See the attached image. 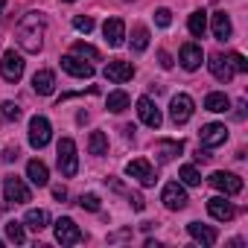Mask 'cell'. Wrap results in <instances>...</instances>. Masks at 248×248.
Segmentation results:
<instances>
[{
	"label": "cell",
	"instance_id": "f35d334b",
	"mask_svg": "<svg viewBox=\"0 0 248 248\" xmlns=\"http://www.w3.org/2000/svg\"><path fill=\"white\" fill-rule=\"evenodd\" d=\"M18 158H21V152H18V146H9V149L3 152V161H6V164H12V161H18Z\"/></svg>",
	"mask_w": 248,
	"mask_h": 248
},
{
	"label": "cell",
	"instance_id": "2e32d148",
	"mask_svg": "<svg viewBox=\"0 0 248 248\" xmlns=\"http://www.w3.org/2000/svg\"><path fill=\"white\" fill-rule=\"evenodd\" d=\"M207 67H210V73H213V79H219V82H231L233 79V67H231V62H228V56H222V53H216V56H210V62H207Z\"/></svg>",
	"mask_w": 248,
	"mask_h": 248
},
{
	"label": "cell",
	"instance_id": "b9f144b4",
	"mask_svg": "<svg viewBox=\"0 0 248 248\" xmlns=\"http://www.w3.org/2000/svg\"><path fill=\"white\" fill-rule=\"evenodd\" d=\"M236 117H239V120L245 117V102H236Z\"/></svg>",
	"mask_w": 248,
	"mask_h": 248
},
{
	"label": "cell",
	"instance_id": "4316f807",
	"mask_svg": "<svg viewBox=\"0 0 248 248\" xmlns=\"http://www.w3.org/2000/svg\"><path fill=\"white\" fill-rule=\"evenodd\" d=\"M129 93L126 91H111L108 93V99H105V105H108V111H114V114H120V111H126L129 108Z\"/></svg>",
	"mask_w": 248,
	"mask_h": 248
},
{
	"label": "cell",
	"instance_id": "3957f363",
	"mask_svg": "<svg viewBox=\"0 0 248 248\" xmlns=\"http://www.w3.org/2000/svg\"><path fill=\"white\" fill-rule=\"evenodd\" d=\"M50 138H53L50 120L41 117V114H35V117L30 120V146H32V149H44V146L50 143Z\"/></svg>",
	"mask_w": 248,
	"mask_h": 248
},
{
	"label": "cell",
	"instance_id": "8d00e7d4",
	"mask_svg": "<svg viewBox=\"0 0 248 248\" xmlns=\"http://www.w3.org/2000/svg\"><path fill=\"white\" fill-rule=\"evenodd\" d=\"M155 24L167 30V27L172 24V12H170V9H158V12H155Z\"/></svg>",
	"mask_w": 248,
	"mask_h": 248
},
{
	"label": "cell",
	"instance_id": "e575fe53",
	"mask_svg": "<svg viewBox=\"0 0 248 248\" xmlns=\"http://www.w3.org/2000/svg\"><path fill=\"white\" fill-rule=\"evenodd\" d=\"M73 27H76L79 32L88 35V32L93 30V18H88V15H76V18H73Z\"/></svg>",
	"mask_w": 248,
	"mask_h": 248
},
{
	"label": "cell",
	"instance_id": "1f68e13d",
	"mask_svg": "<svg viewBox=\"0 0 248 248\" xmlns=\"http://www.w3.org/2000/svg\"><path fill=\"white\" fill-rule=\"evenodd\" d=\"M6 236L15 242V245H21L27 236H24V225L21 222H6Z\"/></svg>",
	"mask_w": 248,
	"mask_h": 248
},
{
	"label": "cell",
	"instance_id": "52a82bcc",
	"mask_svg": "<svg viewBox=\"0 0 248 248\" xmlns=\"http://www.w3.org/2000/svg\"><path fill=\"white\" fill-rule=\"evenodd\" d=\"M0 76H3L6 82H21V76H24V59L15 50H9L3 59H0Z\"/></svg>",
	"mask_w": 248,
	"mask_h": 248
},
{
	"label": "cell",
	"instance_id": "ac0fdd59",
	"mask_svg": "<svg viewBox=\"0 0 248 248\" xmlns=\"http://www.w3.org/2000/svg\"><path fill=\"white\" fill-rule=\"evenodd\" d=\"M207 213H210L216 222H231V219H233V204H231L228 199H222V196H213V199L207 202Z\"/></svg>",
	"mask_w": 248,
	"mask_h": 248
},
{
	"label": "cell",
	"instance_id": "5bb4252c",
	"mask_svg": "<svg viewBox=\"0 0 248 248\" xmlns=\"http://www.w3.org/2000/svg\"><path fill=\"white\" fill-rule=\"evenodd\" d=\"M62 67L70 73V76H76V79H91L93 76V67L88 64V62H82V56H62Z\"/></svg>",
	"mask_w": 248,
	"mask_h": 248
},
{
	"label": "cell",
	"instance_id": "d4e9b609",
	"mask_svg": "<svg viewBox=\"0 0 248 248\" xmlns=\"http://www.w3.org/2000/svg\"><path fill=\"white\" fill-rule=\"evenodd\" d=\"M204 108H207V111H213V114H225V111L231 108V99H228L222 91H213V93H207V96H204Z\"/></svg>",
	"mask_w": 248,
	"mask_h": 248
},
{
	"label": "cell",
	"instance_id": "4fadbf2b",
	"mask_svg": "<svg viewBox=\"0 0 248 248\" xmlns=\"http://www.w3.org/2000/svg\"><path fill=\"white\" fill-rule=\"evenodd\" d=\"M132 76H135V64H132V62H108V64H105V79L114 82V85L129 82Z\"/></svg>",
	"mask_w": 248,
	"mask_h": 248
},
{
	"label": "cell",
	"instance_id": "8992f818",
	"mask_svg": "<svg viewBox=\"0 0 248 248\" xmlns=\"http://www.w3.org/2000/svg\"><path fill=\"white\" fill-rule=\"evenodd\" d=\"M56 239H59L62 245H79L85 236H82L79 225H76L70 216H62V219H56Z\"/></svg>",
	"mask_w": 248,
	"mask_h": 248
},
{
	"label": "cell",
	"instance_id": "4dcf8cb0",
	"mask_svg": "<svg viewBox=\"0 0 248 248\" xmlns=\"http://www.w3.org/2000/svg\"><path fill=\"white\" fill-rule=\"evenodd\" d=\"M73 53H76V56H82V59L99 62V50H96V47H91V44H85V41H76V44H73Z\"/></svg>",
	"mask_w": 248,
	"mask_h": 248
},
{
	"label": "cell",
	"instance_id": "e0dca14e",
	"mask_svg": "<svg viewBox=\"0 0 248 248\" xmlns=\"http://www.w3.org/2000/svg\"><path fill=\"white\" fill-rule=\"evenodd\" d=\"M202 59H204V53H202L199 44H184L181 53H178V62H181L184 70H199L202 67Z\"/></svg>",
	"mask_w": 248,
	"mask_h": 248
},
{
	"label": "cell",
	"instance_id": "74e56055",
	"mask_svg": "<svg viewBox=\"0 0 248 248\" xmlns=\"http://www.w3.org/2000/svg\"><path fill=\"white\" fill-rule=\"evenodd\" d=\"M129 202H132V207H135V210H143V207H146V202H143V196H140V193H129Z\"/></svg>",
	"mask_w": 248,
	"mask_h": 248
},
{
	"label": "cell",
	"instance_id": "277c9868",
	"mask_svg": "<svg viewBox=\"0 0 248 248\" xmlns=\"http://www.w3.org/2000/svg\"><path fill=\"white\" fill-rule=\"evenodd\" d=\"M193 96L190 93H175L172 102H170V120L175 123V126H184V123L193 117Z\"/></svg>",
	"mask_w": 248,
	"mask_h": 248
},
{
	"label": "cell",
	"instance_id": "8fae6325",
	"mask_svg": "<svg viewBox=\"0 0 248 248\" xmlns=\"http://www.w3.org/2000/svg\"><path fill=\"white\" fill-rule=\"evenodd\" d=\"M210 184H213L219 193H225V196L242 193V178L233 175V172H213V175H210Z\"/></svg>",
	"mask_w": 248,
	"mask_h": 248
},
{
	"label": "cell",
	"instance_id": "60d3db41",
	"mask_svg": "<svg viewBox=\"0 0 248 248\" xmlns=\"http://www.w3.org/2000/svg\"><path fill=\"white\" fill-rule=\"evenodd\" d=\"M53 196H56L59 202H64V199H67V190H64V187H53Z\"/></svg>",
	"mask_w": 248,
	"mask_h": 248
},
{
	"label": "cell",
	"instance_id": "83f0119b",
	"mask_svg": "<svg viewBox=\"0 0 248 248\" xmlns=\"http://www.w3.org/2000/svg\"><path fill=\"white\" fill-rule=\"evenodd\" d=\"M88 152L96 155V158L108 152V138H105V132H91V138H88Z\"/></svg>",
	"mask_w": 248,
	"mask_h": 248
},
{
	"label": "cell",
	"instance_id": "836d02e7",
	"mask_svg": "<svg viewBox=\"0 0 248 248\" xmlns=\"http://www.w3.org/2000/svg\"><path fill=\"white\" fill-rule=\"evenodd\" d=\"M79 207L96 213V210H99V196H93V193H82V196H79Z\"/></svg>",
	"mask_w": 248,
	"mask_h": 248
},
{
	"label": "cell",
	"instance_id": "f6af8a7d",
	"mask_svg": "<svg viewBox=\"0 0 248 248\" xmlns=\"http://www.w3.org/2000/svg\"><path fill=\"white\" fill-rule=\"evenodd\" d=\"M0 245H3V239H0Z\"/></svg>",
	"mask_w": 248,
	"mask_h": 248
},
{
	"label": "cell",
	"instance_id": "d590c367",
	"mask_svg": "<svg viewBox=\"0 0 248 248\" xmlns=\"http://www.w3.org/2000/svg\"><path fill=\"white\" fill-rule=\"evenodd\" d=\"M228 62H231V67H233V70H239V73H245V70H248V62H245V56H239V53H231V56H228Z\"/></svg>",
	"mask_w": 248,
	"mask_h": 248
},
{
	"label": "cell",
	"instance_id": "7c38bea8",
	"mask_svg": "<svg viewBox=\"0 0 248 248\" xmlns=\"http://www.w3.org/2000/svg\"><path fill=\"white\" fill-rule=\"evenodd\" d=\"M138 114H140V120H143V126H149V129H161L164 117H161L158 105H155L149 96H140V99H138Z\"/></svg>",
	"mask_w": 248,
	"mask_h": 248
},
{
	"label": "cell",
	"instance_id": "484cf974",
	"mask_svg": "<svg viewBox=\"0 0 248 248\" xmlns=\"http://www.w3.org/2000/svg\"><path fill=\"white\" fill-rule=\"evenodd\" d=\"M187 27H190V35H193V38H202V35L207 32V12H204V9L193 12L190 21H187Z\"/></svg>",
	"mask_w": 248,
	"mask_h": 248
},
{
	"label": "cell",
	"instance_id": "30bf717a",
	"mask_svg": "<svg viewBox=\"0 0 248 248\" xmlns=\"http://www.w3.org/2000/svg\"><path fill=\"white\" fill-rule=\"evenodd\" d=\"M199 140H202L204 149L222 146L228 140V129L222 126V123H207V126H202V132H199Z\"/></svg>",
	"mask_w": 248,
	"mask_h": 248
},
{
	"label": "cell",
	"instance_id": "7402d4cb",
	"mask_svg": "<svg viewBox=\"0 0 248 248\" xmlns=\"http://www.w3.org/2000/svg\"><path fill=\"white\" fill-rule=\"evenodd\" d=\"M231 35H233L231 18L225 12H213V38L216 41H231Z\"/></svg>",
	"mask_w": 248,
	"mask_h": 248
},
{
	"label": "cell",
	"instance_id": "7a4b0ae2",
	"mask_svg": "<svg viewBox=\"0 0 248 248\" xmlns=\"http://www.w3.org/2000/svg\"><path fill=\"white\" fill-rule=\"evenodd\" d=\"M56 161H59V170H62L64 178H73L79 172V155H76V143L70 138L59 140V158Z\"/></svg>",
	"mask_w": 248,
	"mask_h": 248
},
{
	"label": "cell",
	"instance_id": "44dd1931",
	"mask_svg": "<svg viewBox=\"0 0 248 248\" xmlns=\"http://www.w3.org/2000/svg\"><path fill=\"white\" fill-rule=\"evenodd\" d=\"M187 233H190L199 245H204V248H210V245L216 242V231L207 228V225H202V222H190V225H187Z\"/></svg>",
	"mask_w": 248,
	"mask_h": 248
},
{
	"label": "cell",
	"instance_id": "6da1fadb",
	"mask_svg": "<svg viewBox=\"0 0 248 248\" xmlns=\"http://www.w3.org/2000/svg\"><path fill=\"white\" fill-rule=\"evenodd\" d=\"M44 30H47V24H44V15H38V12H30V15H24L21 18V24H18V44L27 50V53H38L41 47H44Z\"/></svg>",
	"mask_w": 248,
	"mask_h": 248
},
{
	"label": "cell",
	"instance_id": "f546056e",
	"mask_svg": "<svg viewBox=\"0 0 248 248\" xmlns=\"http://www.w3.org/2000/svg\"><path fill=\"white\" fill-rule=\"evenodd\" d=\"M146 47H149V30L146 27H135V32H132V50L143 53Z\"/></svg>",
	"mask_w": 248,
	"mask_h": 248
},
{
	"label": "cell",
	"instance_id": "9a60e30c",
	"mask_svg": "<svg viewBox=\"0 0 248 248\" xmlns=\"http://www.w3.org/2000/svg\"><path fill=\"white\" fill-rule=\"evenodd\" d=\"M102 35H105L108 47H120L123 38H126V24H123V18H108L102 24Z\"/></svg>",
	"mask_w": 248,
	"mask_h": 248
},
{
	"label": "cell",
	"instance_id": "7bdbcfd3",
	"mask_svg": "<svg viewBox=\"0 0 248 248\" xmlns=\"http://www.w3.org/2000/svg\"><path fill=\"white\" fill-rule=\"evenodd\" d=\"M3 9H6V0H0V15H3Z\"/></svg>",
	"mask_w": 248,
	"mask_h": 248
},
{
	"label": "cell",
	"instance_id": "d6986e66",
	"mask_svg": "<svg viewBox=\"0 0 248 248\" xmlns=\"http://www.w3.org/2000/svg\"><path fill=\"white\" fill-rule=\"evenodd\" d=\"M32 91H35L38 96H50V93L56 91V73H53V70H38V73L32 76Z\"/></svg>",
	"mask_w": 248,
	"mask_h": 248
},
{
	"label": "cell",
	"instance_id": "9c48e42d",
	"mask_svg": "<svg viewBox=\"0 0 248 248\" xmlns=\"http://www.w3.org/2000/svg\"><path fill=\"white\" fill-rule=\"evenodd\" d=\"M161 202H164L167 210H184L187 207V193H184V187L178 181H170L164 187V193H161Z\"/></svg>",
	"mask_w": 248,
	"mask_h": 248
},
{
	"label": "cell",
	"instance_id": "ee69618b",
	"mask_svg": "<svg viewBox=\"0 0 248 248\" xmlns=\"http://www.w3.org/2000/svg\"><path fill=\"white\" fill-rule=\"evenodd\" d=\"M64 3H73V0H64Z\"/></svg>",
	"mask_w": 248,
	"mask_h": 248
},
{
	"label": "cell",
	"instance_id": "ffe728a7",
	"mask_svg": "<svg viewBox=\"0 0 248 248\" xmlns=\"http://www.w3.org/2000/svg\"><path fill=\"white\" fill-rule=\"evenodd\" d=\"M27 178H30L35 187H47V184H50V170H47V164L38 161V158L30 161V164H27Z\"/></svg>",
	"mask_w": 248,
	"mask_h": 248
},
{
	"label": "cell",
	"instance_id": "5b68a950",
	"mask_svg": "<svg viewBox=\"0 0 248 248\" xmlns=\"http://www.w3.org/2000/svg\"><path fill=\"white\" fill-rule=\"evenodd\" d=\"M126 175H129V178H138L143 187H155V181H158V175H155V170H152V164H149L146 158L129 161V164H126Z\"/></svg>",
	"mask_w": 248,
	"mask_h": 248
},
{
	"label": "cell",
	"instance_id": "603a6c76",
	"mask_svg": "<svg viewBox=\"0 0 248 248\" xmlns=\"http://www.w3.org/2000/svg\"><path fill=\"white\" fill-rule=\"evenodd\" d=\"M184 152V143L181 140H158V146H155V155H158V161H164V164H170L175 155H181Z\"/></svg>",
	"mask_w": 248,
	"mask_h": 248
},
{
	"label": "cell",
	"instance_id": "ba28073f",
	"mask_svg": "<svg viewBox=\"0 0 248 248\" xmlns=\"http://www.w3.org/2000/svg\"><path fill=\"white\" fill-rule=\"evenodd\" d=\"M3 196H6V202H9V204H27V202L32 199L30 187H27L21 178H15V175L3 181Z\"/></svg>",
	"mask_w": 248,
	"mask_h": 248
},
{
	"label": "cell",
	"instance_id": "ab89813d",
	"mask_svg": "<svg viewBox=\"0 0 248 248\" xmlns=\"http://www.w3.org/2000/svg\"><path fill=\"white\" fill-rule=\"evenodd\" d=\"M158 62H161V67H164V70H170V67H172V59H170V53H164V50L158 53Z\"/></svg>",
	"mask_w": 248,
	"mask_h": 248
},
{
	"label": "cell",
	"instance_id": "d6a6232c",
	"mask_svg": "<svg viewBox=\"0 0 248 248\" xmlns=\"http://www.w3.org/2000/svg\"><path fill=\"white\" fill-rule=\"evenodd\" d=\"M0 117H3L6 123L18 120V117H21V105H18V102H3V105H0Z\"/></svg>",
	"mask_w": 248,
	"mask_h": 248
},
{
	"label": "cell",
	"instance_id": "f1b7e54d",
	"mask_svg": "<svg viewBox=\"0 0 248 248\" xmlns=\"http://www.w3.org/2000/svg\"><path fill=\"white\" fill-rule=\"evenodd\" d=\"M178 178H181V184H187V187H199V184H202V172H199L193 164L181 167V170H178Z\"/></svg>",
	"mask_w": 248,
	"mask_h": 248
},
{
	"label": "cell",
	"instance_id": "cb8c5ba5",
	"mask_svg": "<svg viewBox=\"0 0 248 248\" xmlns=\"http://www.w3.org/2000/svg\"><path fill=\"white\" fill-rule=\"evenodd\" d=\"M24 225H27L30 231H44V228L50 225V213H47V210H41V207H32V210H27Z\"/></svg>",
	"mask_w": 248,
	"mask_h": 248
}]
</instances>
